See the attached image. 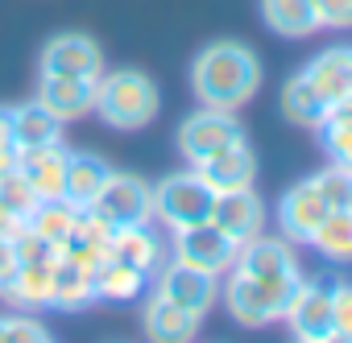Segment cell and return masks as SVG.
<instances>
[{
    "label": "cell",
    "mask_w": 352,
    "mask_h": 343,
    "mask_svg": "<svg viewBox=\"0 0 352 343\" xmlns=\"http://www.w3.org/2000/svg\"><path fill=\"white\" fill-rule=\"evenodd\" d=\"M191 87L208 108L236 112L261 87V62L245 42H212L191 62Z\"/></svg>",
    "instance_id": "1"
},
{
    "label": "cell",
    "mask_w": 352,
    "mask_h": 343,
    "mask_svg": "<svg viewBox=\"0 0 352 343\" xmlns=\"http://www.w3.org/2000/svg\"><path fill=\"white\" fill-rule=\"evenodd\" d=\"M302 281H307L302 269H290V273H282V277H249V273L232 269V277H228V285H224L220 294H224L228 314H232L241 327H265V322L286 318V310H290V302L298 298Z\"/></svg>",
    "instance_id": "2"
},
{
    "label": "cell",
    "mask_w": 352,
    "mask_h": 343,
    "mask_svg": "<svg viewBox=\"0 0 352 343\" xmlns=\"http://www.w3.org/2000/svg\"><path fill=\"white\" fill-rule=\"evenodd\" d=\"M157 108H162L157 87L141 71H112L96 79V112L108 128H120V132L145 128L157 116Z\"/></svg>",
    "instance_id": "3"
},
{
    "label": "cell",
    "mask_w": 352,
    "mask_h": 343,
    "mask_svg": "<svg viewBox=\"0 0 352 343\" xmlns=\"http://www.w3.org/2000/svg\"><path fill=\"white\" fill-rule=\"evenodd\" d=\"M216 207V191L199 178V169L187 174H170L153 187V220H162L166 228H191L212 220Z\"/></svg>",
    "instance_id": "4"
},
{
    "label": "cell",
    "mask_w": 352,
    "mask_h": 343,
    "mask_svg": "<svg viewBox=\"0 0 352 343\" xmlns=\"http://www.w3.org/2000/svg\"><path fill=\"white\" fill-rule=\"evenodd\" d=\"M241 141H245L241 120H236L232 112L208 108V104H204V112L187 116L183 128H179V153H183L191 165H199V161H208L212 153L232 149V145H241Z\"/></svg>",
    "instance_id": "5"
},
{
    "label": "cell",
    "mask_w": 352,
    "mask_h": 343,
    "mask_svg": "<svg viewBox=\"0 0 352 343\" xmlns=\"http://www.w3.org/2000/svg\"><path fill=\"white\" fill-rule=\"evenodd\" d=\"M91 211H100L112 228H129V224H149L153 220V187L137 174H112L104 178Z\"/></svg>",
    "instance_id": "6"
},
{
    "label": "cell",
    "mask_w": 352,
    "mask_h": 343,
    "mask_svg": "<svg viewBox=\"0 0 352 343\" xmlns=\"http://www.w3.org/2000/svg\"><path fill=\"white\" fill-rule=\"evenodd\" d=\"M236 240H228L212 220L204 224H191V228H174V261L183 265H195L204 273H228L236 265Z\"/></svg>",
    "instance_id": "7"
},
{
    "label": "cell",
    "mask_w": 352,
    "mask_h": 343,
    "mask_svg": "<svg viewBox=\"0 0 352 343\" xmlns=\"http://www.w3.org/2000/svg\"><path fill=\"white\" fill-rule=\"evenodd\" d=\"M157 294L170 298L174 306H183L191 314H208L220 298V277L216 273H204L195 265H183V261H162L157 269Z\"/></svg>",
    "instance_id": "8"
},
{
    "label": "cell",
    "mask_w": 352,
    "mask_h": 343,
    "mask_svg": "<svg viewBox=\"0 0 352 343\" xmlns=\"http://www.w3.org/2000/svg\"><path fill=\"white\" fill-rule=\"evenodd\" d=\"M331 277H315L302 281L298 298L286 310V322L294 331V339L302 343H331Z\"/></svg>",
    "instance_id": "9"
},
{
    "label": "cell",
    "mask_w": 352,
    "mask_h": 343,
    "mask_svg": "<svg viewBox=\"0 0 352 343\" xmlns=\"http://www.w3.org/2000/svg\"><path fill=\"white\" fill-rule=\"evenodd\" d=\"M42 75L100 79L104 75V50L87 34H58L42 46Z\"/></svg>",
    "instance_id": "10"
},
{
    "label": "cell",
    "mask_w": 352,
    "mask_h": 343,
    "mask_svg": "<svg viewBox=\"0 0 352 343\" xmlns=\"http://www.w3.org/2000/svg\"><path fill=\"white\" fill-rule=\"evenodd\" d=\"M327 203H323V195L315 191V182L307 178V182H298V187H290L286 195H282V203H278V224H282V236L290 240V244H311L315 240V232H319V224L327 220Z\"/></svg>",
    "instance_id": "11"
},
{
    "label": "cell",
    "mask_w": 352,
    "mask_h": 343,
    "mask_svg": "<svg viewBox=\"0 0 352 343\" xmlns=\"http://www.w3.org/2000/svg\"><path fill=\"white\" fill-rule=\"evenodd\" d=\"M34 99L58 116L63 124L67 120H79L87 112H96V79H67V75H42L38 79V91Z\"/></svg>",
    "instance_id": "12"
},
{
    "label": "cell",
    "mask_w": 352,
    "mask_h": 343,
    "mask_svg": "<svg viewBox=\"0 0 352 343\" xmlns=\"http://www.w3.org/2000/svg\"><path fill=\"white\" fill-rule=\"evenodd\" d=\"M112 232H116V228H112V224H108L100 211H91V207H79L71 236L58 244V257H63V261H75V265H83V269H96V265L108 257Z\"/></svg>",
    "instance_id": "13"
},
{
    "label": "cell",
    "mask_w": 352,
    "mask_h": 343,
    "mask_svg": "<svg viewBox=\"0 0 352 343\" xmlns=\"http://www.w3.org/2000/svg\"><path fill=\"white\" fill-rule=\"evenodd\" d=\"M212 224H216V228H220L228 240L245 244V240L261 236V224H265V207H261V199L253 195V187H245V191H228V195H216V207H212Z\"/></svg>",
    "instance_id": "14"
},
{
    "label": "cell",
    "mask_w": 352,
    "mask_h": 343,
    "mask_svg": "<svg viewBox=\"0 0 352 343\" xmlns=\"http://www.w3.org/2000/svg\"><path fill=\"white\" fill-rule=\"evenodd\" d=\"M195 169H199V178H204L216 195H228V191L253 187V178H257V157H253L249 141H241V145H232V149L212 153V157L199 161Z\"/></svg>",
    "instance_id": "15"
},
{
    "label": "cell",
    "mask_w": 352,
    "mask_h": 343,
    "mask_svg": "<svg viewBox=\"0 0 352 343\" xmlns=\"http://www.w3.org/2000/svg\"><path fill=\"white\" fill-rule=\"evenodd\" d=\"M67 149L63 141L54 145H38V149H17V169L30 178L38 199H58L63 195V178H67Z\"/></svg>",
    "instance_id": "16"
},
{
    "label": "cell",
    "mask_w": 352,
    "mask_h": 343,
    "mask_svg": "<svg viewBox=\"0 0 352 343\" xmlns=\"http://www.w3.org/2000/svg\"><path fill=\"white\" fill-rule=\"evenodd\" d=\"M302 75L311 79V87H315L327 104L348 99V91H352V46H331V50L315 54Z\"/></svg>",
    "instance_id": "17"
},
{
    "label": "cell",
    "mask_w": 352,
    "mask_h": 343,
    "mask_svg": "<svg viewBox=\"0 0 352 343\" xmlns=\"http://www.w3.org/2000/svg\"><path fill=\"white\" fill-rule=\"evenodd\" d=\"M249 277H282L290 269H298V257L290 248V240H270V236H253L236 248V265Z\"/></svg>",
    "instance_id": "18"
},
{
    "label": "cell",
    "mask_w": 352,
    "mask_h": 343,
    "mask_svg": "<svg viewBox=\"0 0 352 343\" xmlns=\"http://www.w3.org/2000/svg\"><path fill=\"white\" fill-rule=\"evenodd\" d=\"M141 322H145V335L157 339V343H183V339H195V331H199V314L174 306V302L162 298V294H153V298L145 302Z\"/></svg>",
    "instance_id": "19"
},
{
    "label": "cell",
    "mask_w": 352,
    "mask_h": 343,
    "mask_svg": "<svg viewBox=\"0 0 352 343\" xmlns=\"http://www.w3.org/2000/svg\"><path fill=\"white\" fill-rule=\"evenodd\" d=\"M145 281L149 273L129 265V261H116V257H104L96 269H91V285H96V302H133L145 294Z\"/></svg>",
    "instance_id": "20"
},
{
    "label": "cell",
    "mask_w": 352,
    "mask_h": 343,
    "mask_svg": "<svg viewBox=\"0 0 352 343\" xmlns=\"http://www.w3.org/2000/svg\"><path fill=\"white\" fill-rule=\"evenodd\" d=\"M13 306H25V310H38V306H50V294H54V261H17V273L9 277V285L0 289Z\"/></svg>",
    "instance_id": "21"
},
{
    "label": "cell",
    "mask_w": 352,
    "mask_h": 343,
    "mask_svg": "<svg viewBox=\"0 0 352 343\" xmlns=\"http://www.w3.org/2000/svg\"><path fill=\"white\" fill-rule=\"evenodd\" d=\"M108 257L116 261H129L145 273H157L162 269V236L149 228V224H129V228H116L112 232V244H108Z\"/></svg>",
    "instance_id": "22"
},
{
    "label": "cell",
    "mask_w": 352,
    "mask_h": 343,
    "mask_svg": "<svg viewBox=\"0 0 352 343\" xmlns=\"http://www.w3.org/2000/svg\"><path fill=\"white\" fill-rule=\"evenodd\" d=\"M108 174H112V169H108L104 157H96V153H71L67 157V178H63V199L75 203V207H91Z\"/></svg>",
    "instance_id": "23"
},
{
    "label": "cell",
    "mask_w": 352,
    "mask_h": 343,
    "mask_svg": "<svg viewBox=\"0 0 352 343\" xmlns=\"http://www.w3.org/2000/svg\"><path fill=\"white\" fill-rule=\"evenodd\" d=\"M9 116H13V149H38V145L63 141V120L50 116L38 99H30L21 108H9Z\"/></svg>",
    "instance_id": "24"
},
{
    "label": "cell",
    "mask_w": 352,
    "mask_h": 343,
    "mask_svg": "<svg viewBox=\"0 0 352 343\" xmlns=\"http://www.w3.org/2000/svg\"><path fill=\"white\" fill-rule=\"evenodd\" d=\"M96 302V285H91V269L75 265V261H54V294H50V306L63 310V314H79Z\"/></svg>",
    "instance_id": "25"
},
{
    "label": "cell",
    "mask_w": 352,
    "mask_h": 343,
    "mask_svg": "<svg viewBox=\"0 0 352 343\" xmlns=\"http://www.w3.org/2000/svg\"><path fill=\"white\" fill-rule=\"evenodd\" d=\"M282 112H286V120L290 124H302V128H319L323 124V116L331 112V104L311 87V79L298 71L286 87H282Z\"/></svg>",
    "instance_id": "26"
},
{
    "label": "cell",
    "mask_w": 352,
    "mask_h": 343,
    "mask_svg": "<svg viewBox=\"0 0 352 343\" xmlns=\"http://www.w3.org/2000/svg\"><path fill=\"white\" fill-rule=\"evenodd\" d=\"M261 17L282 38H307V34L319 29V17H315L311 0H261Z\"/></svg>",
    "instance_id": "27"
},
{
    "label": "cell",
    "mask_w": 352,
    "mask_h": 343,
    "mask_svg": "<svg viewBox=\"0 0 352 343\" xmlns=\"http://www.w3.org/2000/svg\"><path fill=\"white\" fill-rule=\"evenodd\" d=\"M75 215H79V207H75V203H67V199L58 195V199H38V207L25 215V224H30L42 240H50V244L58 248V244L71 236Z\"/></svg>",
    "instance_id": "28"
},
{
    "label": "cell",
    "mask_w": 352,
    "mask_h": 343,
    "mask_svg": "<svg viewBox=\"0 0 352 343\" xmlns=\"http://www.w3.org/2000/svg\"><path fill=\"white\" fill-rule=\"evenodd\" d=\"M319 141H323V149H327L331 161L352 165V99L331 104V112L319 124Z\"/></svg>",
    "instance_id": "29"
},
{
    "label": "cell",
    "mask_w": 352,
    "mask_h": 343,
    "mask_svg": "<svg viewBox=\"0 0 352 343\" xmlns=\"http://www.w3.org/2000/svg\"><path fill=\"white\" fill-rule=\"evenodd\" d=\"M311 244L323 252V261H352V211H327Z\"/></svg>",
    "instance_id": "30"
},
{
    "label": "cell",
    "mask_w": 352,
    "mask_h": 343,
    "mask_svg": "<svg viewBox=\"0 0 352 343\" xmlns=\"http://www.w3.org/2000/svg\"><path fill=\"white\" fill-rule=\"evenodd\" d=\"M311 182H315V191L323 195V203L331 211H352V165L331 161L327 169H319Z\"/></svg>",
    "instance_id": "31"
},
{
    "label": "cell",
    "mask_w": 352,
    "mask_h": 343,
    "mask_svg": "<svg viewBox=\"0 0 352 343\" xmlns=\"http://www.w3.org/2000/svg\"><path fill=\"white\" fill-rule=\"evenodd\" d=\"M0 207L13 211V215H21V220L38 207V195H34L30 178L17 169V161H13L9 169H0Z\"/></svg>",
    "instance_id": "32"
},
{
    "label": "cell",
    "mask_w": 352,
    "mask_h": 343,
    "mask_svg": "<svg viewBox=\"0 0 352 343\" xmlns=\"http://www.w3.org/2000/svg\"><path fill=\"white\" fill-rule=\"evenodd\" d=\"M50 331L30 314H0V343H46Z\"/></svg>",
    "instance_id": "33"
},
{
    "label": "cell",
    "mask_w": 352,
    "mask_h": 343,
    "mask_svg": "<svg viewBox=\"0 0 352 343\" xmlns=\"http://www.w3.org/2000/svg\"><path fill=\"white\" fill-rule=\"evenodd\" d=\"M331 339L352 343V285H331Z\"/></svg>",
    "instance_id": "34"
},
{
    "label": "cell",
    "mask_w": 352,
    "mask_h": 343,
    "mask_svg": "<svg viewBox=\"0 0 352 343\" xmlns=\"http://www.w3.org/2000/svg\"><path fill=\"white\" fill-rule=\"evenodd\" d=\"M319 29H352V0H311Z\"/></svg>",
    "instance_id": "35"
},
{
    "label": "cell",
    "mask_w": 352,
    "mask_h": 343,
    "mask_svg": "<svg viewBox=\"0 0 352 343\" xmlns=\"http://www.w3.org/2000/svg\"><path fill=\"white\" fill-rule=\"evenodd\" d=\"M13 248H17V261H58V248H54L50 240H42L30 224H25V232L13 240Z\"/></svg>",
    "instance_id": "36"
},
{
    "label": "cell",
    "mask_w": 352,
    "mask_h": 343,
    "mask_svg": "<svg viewBox=\"0 0 352 343\" xmlns=\"http://www.w3.org/2000/svg\"><path fill=\"white\" fill-rule=\"evenodd\" d=\"M17 273V248H13V240H5L0 236V289L9 285V277Z\"/></svg>",
    "instance_id": "37"
},
{
    "label": "cell",
    "mask_w": 352,
    "mask_h": 343,
    "mask_svg": "<svg viewBox=\"0 0 352 343\" xmlns=\"http://www.w3.org/2000/svg\"><path fill=\"white\" fill-rule=\"evenodd\" d=\"M25 232V220L21 215H13V211H5V207H0V236H5V240H17Z\"/></svg>",
    "instance_id": "38"
},
{
    "label": "cell",
    "mask_w": 352,
    "mask_h": 343,
    "mask_svg": "<svg viewBox=\"0 0 352 343\" xmlns=\"http://www.w3.org/2000/svg\"><path fill=\"white\" fill-rule=\"evenodd\" d=\"M0 149H13V116H9V108H0Z\"/></svg>",
    "instance_id": "39"
},
{
    "label": "cell",
    "mask_w": 352,
    "mask_h": 343,
    "mask_svg": "<svg viewBox=\"0 0 352 343\" xmlns=\"http://www.w3.org/2000/svg\"><path fill=\"white\" fill-rule=\"evenodd\" d=\"M348 99H352V91H348Z\"/></svg>",
    "instance_id": "40"
}]
</instances>
